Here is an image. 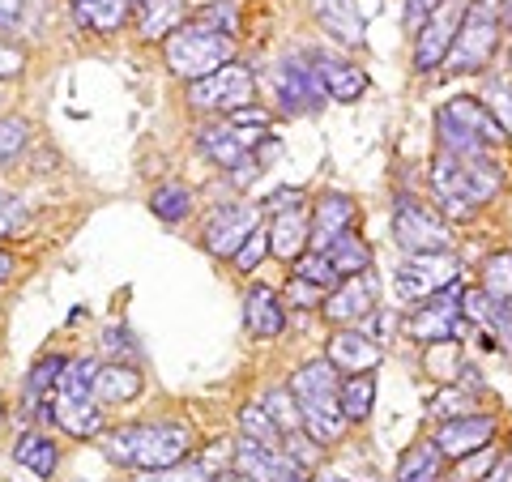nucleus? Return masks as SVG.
Wrapping results in <instances>:
<instances>
[{
	"mask_svg": "<svg viewBox=\"0 0 512 482\" xmlns=\"http://www.w3.org/2000/svg\"><path fill=\"white\" fill-rule=\"evenodd\" d=\"M338 367L329 359H312L303 363L295 380H291V393L299 401V414H303V431L316 440V444H333L346 431V414H342V401H338Z\"/></svg>",
	"mask_w": 512,
	"mask_h": 482,
	"instance_id": "nucleus-1",
	"label": "nucleus"
},
{
	"mask_svg": "<svg viewBox=\"0 0 512 482\" xmlns=\"http://www.w3.org/2000/svg\"><path fill=\"white\" fill-rule=\"evenodd\" d=\"M431 188L440 192V201L448 205V214H470L474 205L491 201L500 192V167L487 158H461L440 150L431 163Z\"/></svg>",
	"mask_w": 512,
	"mask_h": 482,
	"instance_id": "nucleus-2",
	"label": "nucleus"
},
{
	"mask_svg": "<svg viewBox=\"0 0 512 482\" xmlns=\"http://www.w3.org/2000/svg\"><path fill=\"white\" fill-rule=\"evenodd\" d=\"M235 56V35L218 30L210 22L192 18V22H180L167 35V69L184 82H197V77H210L222 64H231Z\"/></svg>",
	"mask_w": 512,
	"mask_h": 482,
	"instance_id": "nucleus-3",
	"label": "nucleus"
},
{
	"mask_svg": "<svg viewBox=\"0 0 512 482\" xmlns=\"http://www.w3.org/2000/svg\"><path fill=\"white\" fill-rule=\"evenodd\" d=\"M495 47H500V18L487 9H478L470 0V9H466V18H461V30H457L453 47H448L444 64L453 73H483L495 60Z\"/></svg>",
	"mask_w": 512,
	"mask_h": 482,
	"instance_id": "nucleus-4",
	"label": "nucleus"
},
{
	"mask_svg": "<svg viewBox=\"0 0 512 482\" xmlns=\"http://www.w3.org/2000/svg\"><path fill=\"white\" fill-rule=\"evenodd\" d=\"M461 291H466V286L453 282V286H444V291L427 295L423 308H414V316L406 320L414 342H453V337H466L470 320L461 316Z\"/></svg>",
	"mask_w": 512,
	"mask_h": 482,
	"instance_id": "nucleus-5",
	"label": "nucleus"
},
{
	"mask_svg": "<svg viewBox=\"0 0 512 482\" xmlns=\"http://www.w3.org/2000/svg\"><path fill=\"white\" fill-rule=\"evenodd\" d=\"M393 239L410 256L448 252V244H453V235H448V222L436 210H431V205L410 201V197H402V201L393 205Z\"/></svg>",
	"mask_w": 512,
	"mask_h": 482,
	"instance_id": "nucleus-6",
	"label": "nucleus"
},
{
	"mask_svg": "<svg viewBox=\"0 0 512 482\" xmlns=\"http://www.w3.org/2000/svg\"><path fill=\"white\" fill-rule=\"evenodd\" d=\"M188 453H192V427L188 423L133 427V453H128V465H137V470H171V465H184Z\"/></svg>",
	"mask_w": 512,
	"mask_h": 482,
	"instance_id": "nucleus-7",
	"label": "nucleus"
},
{
	"mask_svg": "<svg viewBox=\"0 0 512 482\" xmlns=\"http://www.w3.org/2000/svg\"><path fill=\"white\" fill-rule=\"evenodd\" d=\"M252 73L244 69V64H222V69H214L210 77H197V82H188V103L197 111H239L252 103Z\"/></svg>",
	"mask_w": 512,
	"mask_h": 482,
	"instance_id": "nucleus-8",
	"label": "nucleus"
},
{
	"mask_svg": "<svg viewBox=\"0 0 512 482\" xmlns=\"http://www.w3.org/2000/svg\"><path fill=\"white\" fill-rule=\"evenodd\" d=\"M470 0H440L436 9L427 13V22L419 26V43H414V69L427 73V69H440L448 47H453L461 18H466Z\"/></svg>",
	"mask_w": 512,
	"mask_h": 482,
	"instance_id": "nucleus-9",
	"label": "nucleus"
},
{
	"mask_svg": "<svg viewBox=\"0 0 512 482\" xmlns=\"http://www.w3.org/2000/svg\"><path fill=\"white\" fill-rule=\"evenodd\" d=\"M457 273H461V265L448 252H423V256H414V261H406L402 269H397L393 291H397V299H406V303H423L427 295L453 286Z\"/></svg>",
	"mask_w": 512,
	"mask_h": 482,
	"instance_id": "nucleus-10",
	"label": "nucleus"
},
{
	"mask_svg": "<svg viewBox=\"0 0 512 482\" xmlns=\"http://www.w3.org/2000/svg\"><path fill=\"white\" fill-rule=\"evenodd\" d=\"M376 295H380V282L372 273H350V278H342L325 295V316L338 320V325H359V320L376 312Z\"/></svg>",
	"mask_w": 512,
	"mask_h": 482,
	"instance_id": "nucleus-11",
	"label": "nucleus"
},
{
	"mask_svg": "<svg viewBox=\"0 0 512 482\" xmlns=\"http://www.w3.org/2000/svg\"><path fill=\"white\" fill-rule=\"evenodd\" d=\"M274 94H278L282 111H312V107L325 103V86H320V77L308 64V56L278 64L274 69Z\"/></svg>",
	"mask_w": 512,
	"mask_h": 482,
	"instance_id": "nucleus-12",
	"label": "nucleus"
},
{
	"mask_svg": "<svg viewBox=\"0 0 512 482\" xmlns=\"http://www.w3.org/2000/svg\"><path fill=\"white\" fill-rule=\"evenodd\" d=\"M235 470L256 478V482H303V465L299 461H291L282 448L256 444L248 436L235 444Z\"/></svg>",
	"mask_w": 512,
	"mask_h": 482,
	"instance_id": "nucleus-13",
	"label": "nucleus"
},
{
	"mask_svg": "<svg viewBox=\"0 0 512 482\" xmlns=\"http://www.w3.org/2000/svg\"><path fill=\"white\" fill-rule=\"evenodd\" d=\"M256 227H261V210L256 205H222L210 218V227H205V248L214 256H235Z\"/></svg>",
	"mask_w": 512,
	"mask_h": 482,
	"instance_id": "nucleus-14",
	"label": "nucleus"
},
{
	"mask_svg": "<svg viewBox=\"0 0 512 482\" xmlns=\"http://www.w3.org/2000/svg\"><path fill=\"white\" fill-rule=\"evenodd\" d=\"M491 436H495V419H491V414H461V419H448L440 427L436 444H440L444 457L466 461L474 453H483V448L491 444Z\"/></svg>",
	"mask_w": 512,
	"mask_h": 482,
	"instance_id": "nucleus-15",
	"label": "nucleus"
},
{
	"mask_svg": "<svg viewBox=\"0 0 512 482\" xmlns=\"http://www.w3.org/2000/svg\"><path fill=\"white\" fill-rule=\"evenodd\" d=\"M308 64L316 69L320 86H325V94H329L333 103H355L359 94L367 90V77H363V69H355V64H346V60H333V56H320V52H312V56H308Z\"/></svg>",
	"mask_w": 512,
	"mask_h": 482,
	"instance_id": "nucleus-16",
	"label": "nucleus"
},
{
	"mask_svg": "<svg viewBox=\"0 0 512 482\" xmlns=\"http://www.w3.org/2000/svg\"><path fill=\"white\" fill-rule=\"evenodd\" d=\"M308 248H312V218H308V210H303V205L282 210L278 222L269 227V252L282 256V261H299Z\"/></svg>",
	"mask_w": 512,
	"mask_h": 482,
	"instance_id": "nucleus-17",
	"label": "nucleus"
},
{
	"mask_svg": "<svg viewBox=\"0 0 512 482\" xmlns=\"http://www.w3.org/2000/svg\"><path fill=\"white\" fill-rule=\"evenodd\" d=\"M440 111H444V116L453 120L457 128H466V133H470L474 141H483L487 150H491V146H500V141H504V124L495 120V111H491V107H483L478 99H448Z\"/></svg>",
	"mask_w": 512,
	"mask_h": 482,
	"instance_id": "nucleus-18",
	"label": "nucleus"
},
{
	"mask_svg": "<svg viewBox=\"0 0 512 482\" xmlns=\"http://www.w3.org/2000/svg\"><path fill=\"white\" fill-rule=\"evenodd\" d=\"M329 363L342 372H372L380 363V342H372L363 329H342L329 337Z\"/></svg>",
	"mask_w": 512,
	"mask_h": 482,
	"instance_id": "nucleus-19",
	"label": "nucleus"
},
{
	"mask_svg": "<svg viewBox=\"0 0 512 482\" xmlns=\"http://www.w3.org/2000/svg\"><path fill=\"white\" fill-rule=\"evenodd\" d=\"M60 372H64V359H39L26 376V414L30 419H47L52 423V410H56V389H60Z\"/></svg>",
	"mask_w": 512,
	"mask_h": 482,
	"instance_id": "nucleus-20",
	"label": "nucleus"
},
{
	"mask_svg": "<svg viewBox=\"0 0 512 482\" xmlns=\"http://www.w3.org/2000/svg\"><path fill=\"white\" fill-rule=\"evenodd\" d=\"M355 214H359V205L350 197H325L320 201L316 218H312V252H325L342 231L355 227Z\"/></svg>",
	"mask_w": 512,
	"mask_h": 482,
	"instance_id": "nucleus-21",
	"label": "nucleus"
},
{
	"mask_svg": "<svg viewBox=\"0 0 512 482\" xmlns=\"http://www.w3.org/2000/svg\"><path fill=\"white\" fill-rule=\"evenodd\" d=\"M52 423H60L69 436L77 440H90L103 431V410H99V397H56V410H52Z\"/></svg>",
	"mask_w": 512,
	"mask_h": 482,
	"instance_id": "nucleus-22",
	"label": "nucleus"
},
{
	"mask_svg": "<svg viewBox=\"0 0 512 482\" xmlns=\"http://www.w3.org/2000/svg\"><path fill=\"white\" fill-rule=\"evenodd\" d=\"M312 13L333 39H342L350 47L363 43V18H359L355 0H312Z\"/></svg>",
	"mask_w": 512,
	"mask_h": 482,
	"instance_id": "nucleus-23",
	"label": "nucleus"
},
{
	"mask_svg": "<svg viewBox=\"0 0 512 482\" xmlns=\"http://www.w3.org/2000/svg\"><path fill=\"white\" fill-rule=\"evenodd\" d=\"M244 325L256 337H278L282 333L286 312H282V303L269 286H252V291L244 295Z\"/></svg>",
	"mask_w": 512,
	"mask_h": 482,
	"instance_id": "nucleus-24",
	"label": "nucleus"
},
{
	"mask_svg": "<svg viewBox=\"0 0 512 482\" xmlns=\"http://www.w3.org/2000/svg\"><path fill=\"white\" fill-rule=\"evenodd\" d=\"M73 5V18L77 26L94 30V35H111V30H120L128 9H133V0H69Z\"/></svg>",
	"mask_w": 512,
	"mask_h": 482,
	"instance_id": "nucleus-25",
	"label": "nucleus"
},
{
	"mask_svg": "<svg viewBox=\"0 0 512 482\" xmlns=\"http://www.w3.org/2000/svg\"><path fill=\"white\" fill-rule=\"evenodd\" d=\"M184 22V0H137V35L167 39Z\"/></svg>",
	"mask_w": 512,
	"mask_h": 482,
	"instance_id": "nucleus-26",
	"label": "nucleus"
},
{
	"mask_svg": "<svg viewBox=\"0 0 512 482\" xmlns=\"http://www.w3.org/2000/svg\"><path fill=\"white\" fill-rule=\"evenodd\" d=\"M137 393H141V372L133 363H107V367H99V376H94L99 406H107V401H133Z\"/></svg>",
	"mask_w": 512,
	"mask_h": 482,
	"instance_id": "nucleus-27",
	"label": "nucleus"
},
{
	"mask_svg": "<svg viewBox=\"0 0 512 482\" xmlns=\"http://www.w3.org/2000/svg\"><path fill=\"white\" fill-rule=\"evenodd\" d=\"M440 474H444V453L436 440L406 448L402 461H397V482H440Z\"/></svg>",
	"mask_w": 512,
	"mask_h": 482,
	"instance_id": "nucleus-28",
	"label": "nucleus"
},
{
	"mask_svg": "<svg viewBox=\"0 0 512 482\" xmlns=\"http://www.w3.org/2000/svg\"><path fill=\"white\" fill-rule=\"evenodd\" d=\"M338 401H342L346 423H363L376 406V380L367 372H350V380H342V389H338Z\"/></svg>",
	"mask_w": 512,
	"mask_h": 482,
	"instance_id": "nucleus-29",
	"label": "nucleus"
},
{
	"mask_svg": "<svg viewBox=\"0 0 512 482\" xmlns=\"http://www.w3.org/2000/svg\"><path fill=\"white\" fill-rule=\"evenodd\" d=\"M325 256L333 261V269H338L342 278H350V273H367V265H372V248L355 235V227L333 239V244L325 248Z\"/></svg>",
	"mask_w": 512,
	"mask_h": 482,
	"instance_id": "nucleus-30",
	"label": "nucleus"
},
{
	"mask_svg": "<svg viewBox=\"0 0 512 482\" xmlns=\"http://www.w3.org/2000/svg\"><path fill=\"white\" fill-rule=\"evenodd\" d=\"M13 461L26 465V470L39 474V478H52L60 453H56V444L47 440V436H22L18 448H13Z\"/></svg>",
	"mask_w": 512,
	"mask_h": 482,
	"instance_id": "nucleus-31",
	"label": "nucleus"
},
{
	"mask_svg": "<svg viewBox=\"0 0 512 482\" xmlns=\"http://www.w3.org/2000/svg\"><path fill=\"white\" fill-rule=\"evenodd\" d=\"M483 291L512 312V252H495L483 265Z\"/></svg>",
	"mask_w": 512,
	"mask_h": 482,
	"instance_id": "nucleus-32",
	"label": "nucleus"
},
{
	"mask_svg": "<svg viewBox=\"0 0 512 482\" xmlns=\"http://www.w3.org/2000/svg\"><path fill=\"white\" fill-rule=\"evenodd\" d=\"M150 210H154V218H163V222H180L192 210V192L184 184H158L154 197H150Z\"/></svg>",
	"mask_w": 512,
	"mask_h": 482,
	"instance_id": "nucleus-33",
	"label": "nucleus"
},
{
	"mask_svg": "<svg viewBox=\"0 0 512 482\" xmlns=\"http://www.w3.org/2000/svg\"><path fill=\"white\" fill-rule=\"evenodd\" d=\"M239 427H244V436L256 440V444H269V448H282V427L274 423V414L265 406H248L239 410Z\"/></svg>",
	"mask_w": 512,
	"mask_h": 482,
	"instance_id": "nucleus-34",
	"label": "nucleus"
},
{
	"mask_svg": "<svg viewBox=\"0 0 512 482\" xmlns=\"http://www.w3.org/2000/svg\"><path fill=\"white\" fill-rule=\"evenodd\" d=\"M295 278H303V282H312V286H320V291H333V286L342 282V273L333 269V261L325 252H303L299 261H295Z\"/></svg>",
	"mask_w": 512,
	"mask_h": 482,
	"instance_id": "nucleus-35",
	"label": "nucleus"
},
{
	"mask_svg": "<svg viewBox=\"0 0 512 482\" xmlns=\"http://www.w3.org/2000/svg\"><path fill=\"white\" fill-rule=\"evenodd\" d=\"M261 406H265L269 414H274V423L282 427V436H286V431H299V427H303L299 401H295V393H291V389H274V393H269V397L261 401Z\"/></svg>",
	"mask_w": 512,
	"mask_h": 482,
	"instance_id": "nucleus-36",
	"label": "nucleus"
},
{
	"mask_svg": "<svg viewBox=\"0 0 512 482\" xmlns=\"http://www.w3.org/2000/svg\"><path fill=\"white\" fill-rule=\"evenodd\" d=\"M474 410V393H461V384L457 389H444V393H436L431 397V414H436V419H461V414H470Z\"/></svg>",
	"mask_w": 512,
	"mask_h": 482,
	"instance_id": "nucleus-37",
	"label": "nucleus"
},
{
	"mask_svg": "<svg viewBox=\"0 0 512 482\" xmlns=\"http://www.w3.org/2000/svg\"><path fill=\"white\" fill-rule=\"evenodd\" d=\"M265 256H269V231H265V227H256V231L244 239V248L231 256V261L239 265V273H252L256 265L265 261Z\"/></svg>",
	"mask_w": 512,
	"mask_h": 482,
	"instance_id": "nucleus-38",
	"label": "nucleus"
},
{
	"mask_svg": "<svg viewBox=\"0 0 512 482\" xmlns=\"http://www.w3.org/2000/svg\"><path fill=\"white\" fill-rule=\"evenodd\" d=\"M30 128L22 120H0V163H9V158H18L22 146H26Z\"/></svg>",
	"mask_w": 512,
	"mask_h": 482,
	"instance_id": "nucleus-39",
	"label": "nucleus"
},
{
	"mask_svg": "<svg viewBox=\"0 0 512 482\" xmlns=\"http://www.w3.org/2000/svg\"><path fill=\"white\" fill-rule=\"evenodd\" d=\"M137 482H214L210 474L201 470V465H188V470H180V465H171V470H141Z\"/></svg>",
	"mask_w": 512,
	"mask_h": 482,
	"instance_id": "nucleus-40",
	"label": "nucleus"
},
{
	"mask_svg": "<svg viewBox=\"0 0 512 482\" xmlns=\"http://www.w3.org/2000/svg\"><path fill=\"white\" fill-rule=\"evenodd\" d=\"M329 291H320V286L303 282V278H291V286H286V299L295 303V308H316V303H325Z\"/></svg>",
	"mask_w": 512,
	"mask_h": 482,
	"instance_id": "nucleus-41",
	"label": "nucleus"
},
{
	"mask_svg": "<svg viewBox=\"0 0 512 482\" xmlns=\"http://www.w3.org/2000/svg\"><path fill=\"white\" fill-rule=\"evenodd\" d=\"M103 350H107V355H120V359H133V355H137L133 337H128L124 329H107V333H103Z\"/></svg>",
	"mask_w": 512,
	"mask_h": 482,
	"instance_id": "nucleus-42",
	"label": "nucleus"
},
{
	"mask_svg": "<svg viewBox=\"0 0 512 482\" xmlns=\"http://www.w3.org/2000/svg\"><path fill=\"white\" fill-rule=\"evenodd\" d=\"M491 111H495V120L512 128V90L508 86H491Z\"/></svg>",
	"mask_w": 512,
	"mask_h": 482,
	"instance_id": "nucleus-43",
	"label": "nucleus"
},
{
	"mask_svg": "<svg viewBox=\"0 0 512 482\" xmlns=\"http://www.w3.org/2000/svg\"><path fill=\"white\" fill-rule=\"evenodd\" d=\"M22 222V201H13V197H5L0 201V239H5L13 227Z\"/></svg>",
	"mask_w": 512,
	"mask_h": 482,
	"instance_id": "nucleus-44",
	"label": "nucleus"
},
{
	"mask_svg": "<svg viewBox=\"0 0 512 482\" xmlns=\"http://www.w3.org/2000/svg\"><path fill=\"white\" fill-rule=\"evenodd\" d=\"M295 205H303V192L299 188H282V192H274V197L265 201V210L282 214V210H295Z\"/></svg>",
	"mask_w": 512,
	"mask_h": 482,
	"instance_id": "nucleus-45",
	"label": "nucleus"
},
{
	"mask_svg": "<svg viewBox=\"0 0 512 482\" xmlns=\"http://www.w3.org/2000/svg\"><path fill=\"white\" fill-rule=\"evenodd\" d=\"M436 5H440V0H406V22H410L414 30H419V26L427 22V13L436 9Z\"/></svg>",
	"mask_w": 512,
	"mask_h": 482,
	"instance_id": "nucleus-46",
	"label": "nucleus"
},
{
	"mask_svg": "<svg viewBox=\"0 0 512 482\" xmlns=\"http://www.w3.org/2000/svg\"><path fill=\"white\" fill-rule=\"evenodd\" d=\"M18 73H22V52L0 43V77H18Z\"/></svg>",
	"mask_w": 512,
	"mask_h": 482,
	"instance_id": "nucleus-47",
	"label": "nucleus"
},
{
	"mask_svg": "<svg viewBox=\"0 0 512 482\" xmlns=\"http://www.w3.org/2000/svg\"><path fill=\"white\" fill-rule=\"evenodd\" d=\"M483 482H512V457H495V465L487 470Z\"/></svg>",
	"mask_w": 512,
	"mask_h": 482,
	"instance_id": "nucleus-48",
	"label": "nucleus"
},
{
	"mask_svg": "<svg viewBox=\"0 0 512 482\" xmlns=\"http://www.w3.org/2000/svg\"><path fill=\"white\" fill-rule=\"evenodd\" d=\"M22 9H26V0H0V26H13L22 18Z\"/></svg>",
	"mask_w": 512,
	"mask_h": 482,
	"instance_id": "nucleus-49",
	"label": "nucleus"
},
{
	"mask_svg": "<svg viewBox=\"0 0 512 482\" xmlns=\"http://www.w3.org/2000/svg\"><path fill=\"white\" fill-rule=\"evenodd\" d=\"M478 9H487V13H495V18H500V9H504V0H474Z\"/></svg>",
	"mask_w": 512,
	"mask_h": 482,
	"instance_id": "nucleus-50",
	"label": "nucleus"
},
{
	"mask_svg": "<svg viewBox=\"0 0 512 482\" xmlns=\"http://www.w3.org/2000/svg\"><path fill=\"white\" fill-rule=\"evenodd\" d=\"M214 482H256V478H248V474H239V470H231V474H218Z\"/></svg>",
	"mask_w": 512,
	"mask_h": 482,
	"instance_id": "nucleus-51",
	"label": "nucleus"
},
{
	"mask_svg": "<svg viewBox=\"0 0 512 482\" xmlns=\"http://www.w3.org/2000/svg\"><path fill=\"white\" fill-rule=\"evenodd\" d=\"M9 269H13V261H9V256H5V252H0V282H5V278H9Z\"/></svg>",
	"mask_w": 512,
	"mask_h": 482,
	"instance_id": "nucleus-52",
	"label": "nucleus"
},
{
	"mask_svg": "<svg viewBox=\"0 0 512 482\" xmlns=\"http://www.w3.org/2000/svg\"><path fill=\"white\" fill-rule=\"evenodd\" d=\"M312 482H346V478H333V474H325V478H312Z\"/></svg>",
	"mask_w": 512,
	"mask_h": 482,
	"instance_id": "nucleus-53",
	"label": "nucleus"
},
{
	"mask_svg": "<svg viewBox=\"0 0 512 482\" xmlns=\"http://www.w3.org/2000/svg\"><path fill=\"white\" fill-rule=\"evenodd\" d=\"M0 419H5V401H0Z\"/></svg>",
	"mask_w": 512,
	"mask_h": 482,
	"instance_id": "nucleus-54",
	"label": "nucleus"
},
{
	"mask_svg": "<svg viewBox=\"0 0 512 482\" xmlns=\"http://www.w3.org/2000/svg\"><path fill=\"white\" fill-rule=\"evenodd\" d=\"M0 201H5V192H0Z\"/></svg>",
	"mask_w": 512,
	"mask_h": 482,
	"instance_id": "nucleus-55",
	"label": "nucleus"
}]
</instances>
